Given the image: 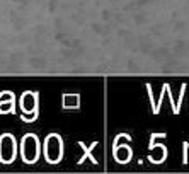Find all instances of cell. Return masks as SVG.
Listing matches in <instances>:
<instances>
[{"instance_id": "obj_1", "label": "cell", "mask_w": 189, "mask_h": 174, "mask_svg": "<svg viewBox=\"0 0 189 174\" xmlns=\"http://www.w3.org/2000/svg\"><path fill=\"white\" fill-rule=\"evenodd\" d=\"M9 96H10L9 103H0V114H7V113L14 114L16 113V96H14L12 90H9Z\"/></svg>"}, {"instance_id": "obj_2", "label": "cell", "mask_w": 189, "mask_h": 174, "mask_svg": "<svg viewBox=\"0 0 189 174\" xmlns=\"http://www.w3.org/2000/svg\"><path fill=\"white\" fill-rule=\"evenodd\" d=\"M78 145H80V147L83 148V157L78 159V164H82V162L85 161V159H90V161H92V164H96V166L99 164V162H97L96 159H94V155H92V148L97 145V142H92V145H90V147H87V145L83 143V142H78Z\"/></svg>"}]
</instances>
